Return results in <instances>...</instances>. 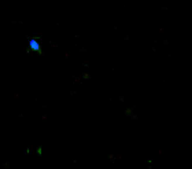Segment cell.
<instances>
[{"label":"cell","mask_w":192,"mask_h":169,"mask_svg":"<svg viewBox=\"0 0 192 169\" xmlns=\"http://www.w3.org/2000/svg\"><path fill=\"white\" fill-rule=\"evenodd\" d=\"M29 44H30V48H32V50L41 52V47H40V44H39L36 40H30V43H29Z\"/></svg>","instance_id":"obj_1"}]
</instances>
